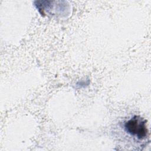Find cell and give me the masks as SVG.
I'll return each mask as SVG.
<instances>
[{
  "instance_id": "6da1fadb",
  "label": "cell",
  "mask_w": 151,
  "mask_h": 151,
  "mask_svg": "<svg viewBox=\"0 0 151 151\" xmlns=\"http://www.w3.org/2000/svg\"><path fill=\"white\" fill-rule=\"evenodd\" d=\"M124 129L127 133L138 139L142 140L147 136L146 121L139 116H135L128 120L124 124Z\"/></svg>"
}]
</instances>
